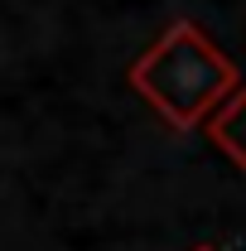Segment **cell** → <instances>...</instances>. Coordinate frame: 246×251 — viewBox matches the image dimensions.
<instances>
[{"instance_id":"6da1fadb","label":"cell","mask_w":246,"mask_h":251,"mask_svg":"<svg viewBox=\"0 0 246 251\" xmlns=\"http://www.w3.org/2000/svg\"><path fill=\"white\" fill-rule=\"evenodd\" d=\"M130 87L169 126L188 130L237 92V68L193 20H174L130 63Z\"/></svg>"},{"instance_id":"7a4b0ae2","label":"cell","mask_w":246,"mask_h":251,"mask_svg":"<svg viewBox=\"0 0 246 251\" xmlns=\"http://www.w3.org/2000/svg\"><path fill=\"white\" fill-rule=\"evenodd\" d=\"M208 135H213V145L222 155L237 159V169H246V87H237L208 116Z\"/></svg>"}]
</instances>
